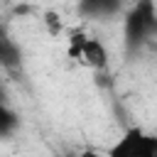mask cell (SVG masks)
I'll use <instances>...</instances> for the list:
<instances>
[{"label":"cell","mask_w":157,"mask_h":157,"mask_svg":"<svg viewBox=\"0 0 157 157\" xmlns=\"http://www.w3.org/2000/svg\"><path fill=\"white\" fill-rule=\"evenodd\" d=\"M123 10V0H78V15L86 20L113 17Z\"/></svg>","instance_id":"obj_4"},{"label":"cell","mask_w":157,"mask_h":157,"mask_svg":"<svg viewBox=\"0 0 157 157\" xmlns=\"http://www.w3.org/2000/svg\"><path fill=\"white\" fill-rule=\"evenodd\" d=\"M42 22L47 25L49 34H54V37H56V34H59V32L64 29V25H61V17H59V15L54 12V10H47V12H44V20H42Z\"/></svg>","instance_id":"obj_8"},{"label":"cell","mask_w":157,"mask_h":157,"mask_svg":"<svg viewBox=\"0 0 157 157\" xmlns=\"http://www.w3.org/2000/svg\"><path fill=\"white\" fill-rule=\"evenodd\" d=\"M17 128H20L17 113H15L5 101H0V137H10Z\"/></svg>","instance_id":"obj_6"},{"label":"cell","mask_w":157,"mask_h":157,"mask_svg":"<svg viewBox=\"0 0 157 157\" xmlns=\"http://www.w3.org/2000/svg\"><path fill=\"white\" fill-rule=\"evenodd\" d=\"M20 64H22V52H20V47L0 29V66L7 69V71H15V69H20Z\"/></svg>","instance_id":"obj_5"},{"label":"cell","mask_w":157,"mask_h":157,"mask_svg":"<svg viewBox=\"0 0 157 157\" xmlns=\"http://www.w3.org/2000/svg\"><path fill=\"white\" fill-rule=\"evenodd\" d=\"M0 101H5V96H2V91H0Z\"/></svg>","instance_id":"obj_9"},{"label":"cell","mask_w":157,"mask_h":157,"mask_svg":"<svg viewBox=\"0 0 157 157\" xmlns=\"http://www.w3.org/2000/svg\"><path fill=\"white\" fill-rule=\"evenodd\" d=\"M108 47L98 39V37H86L83 49H81V61L86 66H91L93 71H105L108 69Z\"/></svg>","instance_id":"obj_3"},{"label":"cell","mask_w":157,"mask_h":157,"mask_svg":"<svg viewBox=\"0 0 157 157\" xmlns=\"http://www.w3.org/2000/svg\"><path fill=\"white\" fill-rule=\"evenodd\" d=\"M152 37H157V7H155V0H135L132 7L125 12V22H123L125 52L130 56L137 54Z\"/></svg>","instance_id":"obj_1"},{"label":"cell","mask_w":157,"mask_h":157,"mask_svg":"<svg viewBox=\"0 0 157 157\" xmlns=\"http://www.w3.org/2000/svg\"><path fill=\"white\" fill-rule=\"evenodd\" d=\"M86 32H71V37H69V56L71 59H81V49H83V42H86Z\"/></svg>","instance_id":"obj_7"},{"label":"cell","mask_w":157,"mask_h":157,"mask_svg":"<svg viewBox=\"0 0 157 157\" xmlns=\"http://www.w3.org/2000/svg\"><path fill=\"white\" fill-rule=\"evenodd\" d=\"M113 157H157V135H147L140 128H130L113 147Z\"/></svg>","instance_id":"obj_2"}]
</instances>
